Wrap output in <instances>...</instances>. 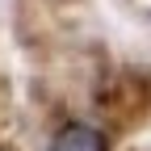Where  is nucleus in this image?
Returning <instances> with one entry per match:
<instances>
[{
    "mask_svg": "<svg viewBox=\"0 0 151 151\" xmlns=\"http://www.w3.org/2000/svg\"><path fill=\"white\" fill-rule=\"evenodd\" d=\"M46 151H109V134L84 118H67L46 139Z\"/></svg>",
    "mask_w": 151,
    "mask_h": 151,
    "instance_id": "obj_1",
    "label": "nucleus"
}]
</instances>
